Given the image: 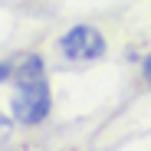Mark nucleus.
Wrapping results in <instances>:
<instances>
[{"label": "nucleus", "mask_w": 151, "mask_h": 151, "mask_svg": "<svg viewBox=\"0 0 151 151\" xmlns=\"http://www.w3.org/2000/svg\"><path fill=\"white\" fill-rule=\"evenodd\" d=\"M49 82L46 76L36 79H20L17 82V95H13V115L23 125H40L49 115Z\"/></svg>", "instance_id": "f257e3e1"}, {"label": "nucleus", "mask_w": 151, "mask_h": 151, "mask_svg": "<svg viewBox=\"0 0 151 151\" xmlns=\"http://www.w3.org/2000/svg\"><path fill=\"white\" fill-rule=\"evenodd\" d=\"M59 49H63V56L69 63H95L99 56L105 53V36L99 33L95 27L79 23V27H72V30L63 33Z\"/></svg>", "instance_id": "f03ea898"}, {"label": "nucleus", "mask_w": 151, "mask_h": 151, "mask_svg": "<svg viewBox=\"0 0 151 151\" xmlns=\"http://www.w3.org/2000/svg\"><path fill=\"white\" fill-rule=\"evenodd\" d=\"M145 82L151 86V53H148V59H145Z\"/></svg>", "instance_id": "7ed1b4c3"}, {"label": "nucleus", "mask_w": 151, "mask_h": 151, "mask_svg": "<svg viewBox=\"0 0 151 151\" xmlns=\"http://www.w3.org/2000/svg\"><path fill=\"white\" fill-rule=\"evenodd\" d=\"M4 132H7V118L0 115V135H4Z\"/></svg>", "instance_id": "20e7f679"}]
</instances>
